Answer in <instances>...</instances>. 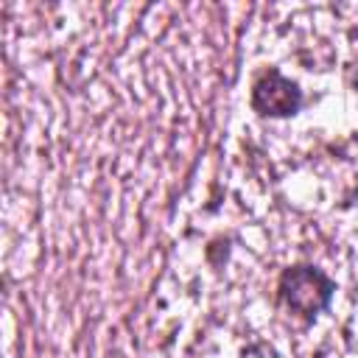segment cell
Instances as JSON below:
<instances>
[{"instance_id":"6da1fadb","label":"cell","mask_w":358,"mask_h":358,"mask_svg":"<svg viewBox=\"0 0 358 358\" xmlns=\"http://www.w3.org/2000/svg\"><path fill=\"white\" fill-rule=\"evenodd\" d=\"M280 299L282 305L302 316L305 322H310L333 296V282L324 271L313 268V266H291L282 271L280 277Z\"/></svg>"},{"instance_id":"7a4b0ae2","label":"cell","mask_w":358,"mask_h":358,"mask_svg":"<svg viewBox=\"0 0 358 358\" xmlns=\"http://www.w3.org/2000/svg\"><path fill=\"white\" fill-rule=\"evenodd\" d=\"M252 106H255L257 115L288 117V115L299 112V106H302V92H299V87H296L291 78H285V76L277 73V70H268V73H263V76L255 81Z\"/></svg>"}]
</instances>
